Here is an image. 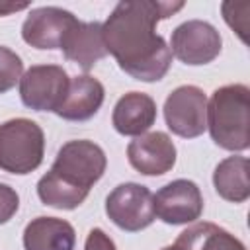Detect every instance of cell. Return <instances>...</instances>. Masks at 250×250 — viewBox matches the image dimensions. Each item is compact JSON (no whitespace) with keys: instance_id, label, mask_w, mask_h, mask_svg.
I'll return each mask as SVG.
<instances>
[{"instance_id":"cell-6","label":"cell","mask_w":250,"mask_h":250,"mask_svg":"<svg viewBox=\"0 0 250 250\" xmlns=\"http://www.w3.org/2000/svg\"><path fill=\"white\" fill-rule=\"evenodd\" d=\"M70 78L59 64H33L20 78V98L35 111H55L66 96Z\"/></svg>"},{"instance_id":"cell-21","label":"cell","mask_w":250,"mask_h":250,"mask_svg":"<svg viewBox=\"0 0 250 250\" xmlns=\"http://www.w3.org/2000/svg\"><path fill=\"white\" fill-rule=\"evenodd\" d=\"M29 8L27 2H0V16H8V14H14V12H20V10H25Z\"/></svg>"},{"instance_id":"cell-1","label":"cell","mask_w":250,"mask_h":250,"mask_svg":"<svg viewBox=\"0 0 250 250\" xmlns=\"http://www.w3.org/2000/svg\"><path fill=\"white\" fill-rule=\"evenodd\" d=\"M184 2L125 0L102 23L104 45L119 68L135 80L158 82L172 64V51L156 23L180 12Z\"/></svg>"},{"instance_id":"cell-5","label":"cell","mask_w":250,"mask_h":250,"mask_svg":"<svg viewBox=\"0 0 250 250\" xmlns=\"http://www.w3.org/2000/svg\"><path fill=\"white\" fill-rule=\"evenodd\" d=\"M109 221L127 232H139L154 221V195L146 186L125 182L113 188L105 199Z\"/></svg>"},{"instance_id":"cell-7","label":"cell","mask_w":250,"mask_h":250,"mask_svg":"<svg viewBox=\"0 0 250 250\" xmlns=\"http://www.w3.org/2000/svg\"><path fill=\"white\" fill-rule=\"evenodd\" d=\"M168 129L182 139H195L207 129V96L201 88L186 84L172 90L164 102Z\"/></svg>"},{"instance_id":"cell-19","label":"cell","mask_w":250,"mask_h":250,"mask_svg":"<svg viewBox=\"0 0 250 250\" xmlns=\"http://www.w3.org/2000/svg\"><path fill=\"white\" fill-rule=\"evenodd\" d=\"M20 207V197L14 188L0 182V225L8 223Z\"/></svg>"},{"instance_id":"cell-8","label":"cell","mask_w":250,"mask_h":250,"mask_svg":"<svg viewBox=\"0 0 250 250\" xmlns=\"http://www.w3.org/2000/svg\"><path fill=\"white\" fill-rule=\"evenodd\" d=\"M223 39L219 31L201 20H188L172 31L170 51L186 64L199 66L215 61L221 53Z\"/></svg>"},{"instance_id":"cell-18","label":"cell","mask_w":250,"mask_h":250,"mask_svg":"<svg viewBox=\"0 0 250 250\" xmlns=\"http://www.w3.org/2000/svg\"><path fill=\"white\" fill-rule=\"evenodd\" d=\"M23 72L21 59L8 47H0V94L12 90Z\"/></svg>"},{"instance_id":"cell-16","label":"cell","mask_w":250,"mask_h":250,"mask_svg":"<svg viewBox=\"0 0 250 250\" xmlns=\"http://www.w3.org/2000/svg\"><path fill=\"white\" fill-rule=\"evenodd\" d=\"M248 168L250 162L246 156H229L221 160L213 172L215 191L230 203H244L250 197Z\"/></svg>"},{"instance_id":"cell-13","label":"cell","mask_w":250,"mask_h":250,"mask_svg":"<svg viewBox=\"0 0 250 250\" xmlns=\"http://www.w3.org/2000/svg\"><path fill=\"white\" fill-rule=\"evenodd\" d=\"M156 121V102L145 92H129L121 96L113 107L111 123L119 135H145Z\"/></svg>"},{"instance_id":"cell-11","label":"cell","mask_w":250,"mask_h":250,"mask_svg":"<svg viewBox=\"0 0 250 250\" xmlns=\"http://www.w3.org/2000/svg\"><path fill=\"white\" fill-rule=\"evenodd\" d=\"M129 164L145 176H162L176 164V146L162 131L135 137L127 146Z\"/></svg>"},{"instance_id":"cell-15","label":"cell","mask_w":250,"mask_h":250,"mask_svg":"<svg viewBox=\"0 0 250 250\" xmlns=\"http://www.w3.org/2000/svg\"><path fill=\"white\" fill-rule=\"evenodd\" d=\"M76 232L74 227L57 217L31 219L23 230L25 250H74Z\"/></svg>"},{"instance_id":"cell-4","label":"cell","mask_w":250,"mask_h":250,"mask_svg":"<svg viewBox=\"0 0 250 250\" xmlns=\"http://www.w3.org/2000/svg\"><path fill=\"white\" fill-rule=\"evenodd\" d=\"M43 129L25 117H16L0 125V170L10 174H31L43 162Z\"/></svg>"},{"instance_id":"cell-20","label":"cell","mask_w":250,"mask_h":250,"mask_svg":"<svg viewBox=\"0 0 250 250\" xmlns=\"http://www.w3.org/2000/svg\"><path fill=\"white\" fill-rule=\"evenodd\" d=\"M84 250H117V248L115 242L109 238V234H105L102 229H92L86 236Z\"/></svg>"},{"instance_id":"cell-12","label":"cell","mask_w":250,"mask_h":250,"mask_svg":"<svg viewBox=\"0 0 250 250\" xmlns=\"http://www.w3.org/2000/svg\"><path fill=\"white\" fill-rule=\"evenodd\" d=\"M104 98L105 90L98 78L90 74L74 76L70 78L66 96L55 113L66 121H88L100 111Z\"/></svg>"},{"instance_id":"cell-2","label":"cell","mask_w":250,"mask_h":250,"mask_svg":"<svg viewBox=\"0 0 250 250\" xmlns=\"http://www.w3.org/2000/svg\"><path fill=\"white\" fill-rule=\"evenodd\" d=\"M105 166L107 158L100 145L88 139L68 141L59 148L51 170L37 182V195L49 207L76 209L104 176Z\"/></svg>"},{"instance_id":"cell-3","label":"cell","mask_w":250,"mask_h":250,"mask_svg":"<svg viewBox=\"0 0 250 250\" xmlns=\"http://www.w3.org/2000/svg\"><path fill=\"white\" fill-rule=\"evenodd\" d=\"M207 129L215 145L240 152L250 146V90L244 84H227L207 102Z\"/></svg>"},{"instance_id":"cell-22","label":"cell","mask_w":250,"mask_h":250,"mask_svg":"<svg viewBox=\"0 0 250 250\" xmlns=\"http://www.w3.org/2000/svg\"><path fill=\"white\" fill-rule=\"evenodd\" d=\"M162 250H184V248H180L178 244H170V246H164Z\"/></svg>"},{"instance_id":"cell-17","label":"cell","mask_w":250,"mask_h":250,"mask_svg":"<svg viewBox=\"0 0 250 250\" xmlns=\"http://www.w3.org/2000/svg\"><path fill=\"white\" fill-rule=\"evenodd\" d=\"M184 250H246V246L229 230L215 223H195L180 236L176 242Z\"/></svg>"},{"instance_id":"cell-14","label":"cell","mask_w":250,"mask_h":250,"mask_svg":"<svg viewBox=\"0 0 250 250\" xmlns=\"http://www.w3.org/2000/svg\"><path fill=\"white\" fill-rule=\"evenodd\" d=\"M61 49L64 57L72 62H76L82 70H90L100 59L107 55L102 35V23L100 21H76L70 31L64 35Z\"/></svg>"},{"instance_id":"cell-10","label":"cell","mask_w":250,"mask_h":250,"mask_svg":"<svg viewBox=\"0 0 250 250\" xmlns=\"http://www.w3.org/2000/svg\"><path fill=\"white\" fill-rule=\"evenodd\" d=\"M76 21L72 12L59 6L35 8L21 25V39L35 49H61L64 35Z\"/></svg>"},{"instance_id":"cell-9","label":"cell","mask_w":250,"mask_h":250,"mask_svg":"<svg viewBox=\"0 0 250 250\" xmlns=\"http://www.w3.org/2000/svg\"><path fill=\"white\" fill-rule=\"evenodd\" d=\"M203 195L195 182L174 180L154 195V215L166 225H188L201 217Z\"/></svg>"}]
</instances>
